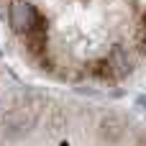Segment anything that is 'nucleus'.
<instances>
[{"mask_svg": "<svg viewBox=\"0 0 146 146\" xmlns=\"http://www.w3.org/2000/svg\"><path fill=\"white\" fill-rule=\"evenodd\" d=\"M8 21H10V26H13V31H15L18 36H23V33L33 31V28H36L41 21H46V18L36 10L33 3H28V0H10V5H8Z\"/></svg>", "mask_w": 146, "mask_h": 146, "instance_id": "nucleus-1", "label": "nucleus"}, {"mask_svg": "<svg viewBox=\"0 0 146 146\" xmlns=\"http://www.w3.org/2000/svg\"><path fill=\"white\" fill-rule=\"evenodd\" d=\"M103 136H105L108 141H118V139L123 136V123H121V118H118V115H110V118L105 121Z\"/></svg>", "mask_w": 146, "mask_h": 146, "instance_id": "nucleus-2", "label": "nucleus"}, {"mask_svg": "<svg viewBox=\"0 0 146 146\" xmlns=\"http://www.w3.org/2000/svg\"><path fill=\"white\" fill-rule=\"evenodd\" d=\"M136 105H139L141 110H146V95H139V98H136Z\"/></svg>", "mask_w": 146, "mask_h": 146, "instance_id": "nucleus-3", "label": "nucleus"}, {"mask_svg": "<svg viewBox=\"0 0 146 146\" xmlns=\"http://www.w3.org/2000/svg\"><path fill=\"white\" fill-rule=\"evenodd\" d=\"M141 28H146V13H144V18H141Z\"/></svg>", "mask_w": 146, "mask_h": 146, "instance_id": "nucleus-4", "label": "nucleus"}]
</instances>
